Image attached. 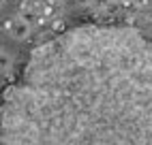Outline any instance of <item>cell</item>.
Wrapping results in <instances>:
<instances>
[{"label": "cell", "mask_w": 152, "mask_h": 145, "mask_svg": "<svg viewBox=\"0 0 152 145\" xmlns=\"http://www.w3.org/2000/svg\"><path fill=\"white\" fill-rule=\"evenodd\" d=\"M0 145H152V41L79 24L32 45L2 92Z\"/></svg>", "instance_id": "6da1fadb"}, {"label": "cell", "mask_w": 152, "mask_h": 145, "mask_svg": "<svg viewBox=\"0 0 152 145\" xmlns=\"http://www.w3.org/2000/svg\"><path fill=\"white\" fill-rule=\"evenodd\" d=\"M32 26H30L28 22H24L22 17H15V24H13V30H11V38H15V41H19V43H22V41H28L30 38V34H32Z\"/></svg>", "instance_id": "7a4b0ae2"}, {"label": "cell", "mask_w": 152, "mask_h": 145, "mask_svg": "<svg viewBox=\"0 0 152 145\" xmlns=\"http://www.w3.org/2000/svg\"><path fill=\"white\" fill-rule=\"evenodd\" d=\"M37 13H41L45 19L54 22V19L62 17V7H58V4H49V2H45V0H41V2H39V9H37Z\"/></svg>", "instance_id": "3957f363"}, {"label": "cell", "mask_w": 152, "mask_h": 145, "mask_svg": "<svg viewBox=\"0 0 152 145\" xmlns=\"http://www.w3.org/2000/svg\"><path fill=\"white\" fill-rule=\"evenodd\" d=\"M122 26L131 28V30H144L146 26V19H144V13H133V15H122Z\"/></svg>", "instance_id": "277c9868"}, {"label": "cell", "mask_w": 152, "mask_h": 145, "mask_svg": "<svg viewBox=\"0 0 152 145\" xmlns=\"http://www.w3.org/2000/svg\"><path fill=\"white\" fill-rule=\"evenodd\" d=\"M39 2H41V0H15V11H17V15L37 13Z\"/></svg>", "instance_id": "5b68a950"}, {"label": "cell", "mask_w": 152, "mask_h": 145, "mask_svg": "<svg viewBox=\"0 0 152 145\" xmlns=\"http://www.w3.org/2000/svg\"><path fill=\"white\" fill-rule=\"evenodd\" d=\"M0 68H2V79L11 77V70H13V58L9 56L7 47H2V51H0Z\"/></svg>", "instance_id": "8992f818"}, {"label": "cell", "mask_w": 152, "mask_h": 145, "mask_svg": "<svg viewBox=\"0 0 152 145\" xmlns=\"http://www.w3.org/2000/svg\"><path fill=\"white\" fill-rule=\"evenodd\" d=\"M47 30L52 32V36H58V34H62V32L69 30V24H66L64 17H58V19H54V22H49V28Z\"/></svg>", "instance_id": "52a82bcc"}, {"label": "cell", "mask_w": 152, "mask_h": 145, "mask_svg": "<svg viewBox=\"0 0 152 145\" xmlns=\"http://www.w3.org/2000/svg\"><path fill=\"white\" fill-rule=\"evenodd\" d=\"M118 7H120V11H122V15L139 13V9H137V4L133 2V0H118Z\"/></svg>", "instance_id": "ba28073f"}, {"label": "cell", "mask_w": 152, "mask_h": 145, "mask_svg": "<svg viewBox=\"0 0 152 145\" xmlns=\"http://www.w3.org/2000/svg\"><path fill=\"white\" fill-rule=\"evenodd\" d=\"M15 17H17V15H15ZM15 17H2V32L11 34V30H13V24H15Z\"/></svg>", "instance_id": "9c48e42d"}, {"label": "cell", "mask_w": 152, "mask_h": 145, "mask_svg": "<svg viewBox=\"0 0 152 145\" xmlns=\"http://www.w3.org/2000/svg\"><path fill=\"white\" fill-rule=\"evenodd\" d=\"M133 2L137 4L139 11H150L152 9V0H133Z\"/></svg>", "instance_id": "30bf717a"}, {"label": "cell", "mask_w": 152, "mask_h": 145, "mask_svg": "<svg viewBox=\"0 0 152 145\" xmlns=\"http://www.w3.org/2000/svg\"><path fill=\"white\" fill-rule=\"evenodd\" d=\"M144 19H146V26L152 30V9H150V11H146L144 13Z\"/></svg>", "instance_id": "8fae6325"}, {"label": "cell", "mask_w": 152, "mask_h": 145, "mask_svg": "<svg viewBox=\"0 0 152 145\" xmlns=\"http://www.w3.org/2000/svg\"><path fill=\"white\" fill-rule=\"evenodd\" d=\"M77 4H82V7H92V2L94 0H75Z\"/></svg>", "instance_id": "7c38bea8"}, {"label": "cell", "mask_w": 152, "mask_h": 145, "mask_svg": "<svg viewBox=\"0 0 152 145\" xmlns=\"http://www.w3.org/2000/svg\"><path fill=\"white\" fill-rule=\"evenodd\" d=\"M49 4H58V7H64V0H45Z\"/></svg>", "instance_id": "4fadbf2b"}, {"label": "cell", "mask_w": 152, "mask_h": 145, "mask_svg": "<svg viewBox=\"0 0 152 145\" xmlns=\"http://www.w3.org/2000/svg\"><path fill=\"white\" fill-rule=\"evenodd\" d=\"M2 4H7V0H2Z\"/></svg>", "instance_id": "5bb4252c"}]
</instances>
